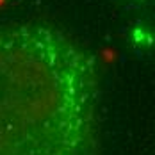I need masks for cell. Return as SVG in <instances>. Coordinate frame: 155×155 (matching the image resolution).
Here are the masks:
<instances>
[{"instance_id":"cell-3","label":"cell","mask_w":155,"mask_h":155,"mask_svg":"<svg viewBox=\"0 0 155 155\" xmlns=\"http://www.w3.org/2000/svg\"><path fill=\"white\" fill-rule=\"evenodd\" d=\"M130 2H144V0H130Z\"/></svg>"},{"instance_id":"cell-2","label":"cell","mask_w":155,"mask_h":155,"mask_svg":"<svg viewBox=\"0 0 155 155\" xmlns=\"http://www.w3.org/2000/svg\"><path fill=\"white\" fill-rule=\"evenodd\" d=\"M127 41L132 52H136L137 55H148L153 48V29L152 23L146 20H137L134 21L128 32H127Z\"/></svg>"},{"instance_id":"cell-1","label":"cell","mask_w":155,"mask_h":155,"mask_svg":"<svg viewBox=\"0 0 155 155\" xmlns=\"http://www.w3.org/2000/svg\"><path fill=\"white\" fill-rule=\"evenodd\" d=\"M94 61L45 25H0V155H96Z\"/></svg>"}]
</instances>
